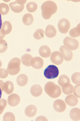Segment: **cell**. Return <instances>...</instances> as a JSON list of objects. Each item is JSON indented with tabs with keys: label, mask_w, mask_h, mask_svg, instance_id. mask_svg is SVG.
Instances as JSON below:
<instances>
[{
	"label": "cell",
	"mask_w": 80,
	"mask_h": 121,
	"mask_svg": "<svg viewBox=\"0 0 80 121\" xmlns=\"http://www.w3.org/2000/svg\"><path fill=\"white\" fill-rule=\"evenodd\" d=\"M41 10H42V18H45V19H49L54 14L56 13L57 10H58V7H57L56 3L55 2L46 1L42 4Z\"/></svg>",
	"instance_id": "obj_1"
},
{
	"label": "cell",
	"mask_w": 80,
	"mask_h": 121,
	"mask_svg": "<svg viewBox=\"0 0 80 121\" xmlns=\"http://www.w3.org/2000/svg\"><path fill=\"white\" fill-rule=\"evenodd\" d=\"M44 89H45V92L50 97L54 98V99H56V98L59 97L61 95V93H62L61 88L58 85L55 84L53 82H48V83H46V85H45Z\"/></svg>",
	"instance_id": "obj_2"
},
{
	"label": "cell",
	"mask_w": 80,
	"mask_h": 121,
	"mask_svg": "<svg viewBox=\"0 0 80 121\" xmlns=\"http://www.w3.org/2000/svg\"><path fill=\"white\" fill-rule=\"evenodd\" d=\"M20 64H21V59L18 58L12 59L8 63L7 71L10 75H15L19 72L20 71Z\"/></svg>",
	"instance_id": "obj_3"
},
{
	"label": "cell",
	"mask_w": 80,
	"mask_h": 121,
	"mask_svg": "<svg viewBox=\"0 0 80 121\" xmlns=\"http://www.w3.org/2000/svg\"><path fill=\"white\" fill-rule=\"evenodd\" d=\"M59 73V68L55 65H50L45 69L44 71V76L47 79H55L58 77Z\"/></svg>",
	"instance_id": "obj_4"
},
{
	"label": "cell",
	"mask_w": 80,
	"mask_h": 121,
	"mask_svg": "<svg viewBox=\"0 0 80 121\" xmlns=\"http://www.w3.org/2000/svg\"><path fill=\"white\" fill-rule=\"evenodd\" d=\"M63 43H64V46L66 48H68L69 50H71V51L76 50L79 47V41H77L76 39H73V38H71V37H67V38H65L64 40H63Z\"/></svg>",
	"instance_id": "obj_5"
},
{
	"label": "cell",
	"mask_w": 80,
	"mask_h": 121,
	"mask_svg": "<svg viewBox=\"0 0 80 121\" xmlns=\"http://www.w3.org/2000/svg\"><path fill=\"white\" fill-rule=\"evenodd\" d=\"M26 3L25 0H17V1H14L10 3L9 7H11L12 11L15 12V13H20L23 11L24 8V3Z\"/></svg>",
	"instance_id": "obj_6"
},
{
	"label": "cell",
	"mask_w": 80,
	"mask_h": 121,
	"mask_svg": "<svg viewBox=\"0 0 80 121\" xmlns=\"http://www.w3.org/2000/svg\"><path fill=\"white\" fill-rule=\"evenodd\" d=\"M70 26H71V23H70L69 20L67 19V18H62L61 20H59L58 23L59 30L63 34H66L68 32Z\"/></svg>",
	"instance_id": "obj_7"
},
{
	"label": "cell",
	"mask_w": 80,
	"mask_h": 121,
	"mask_svg": "<svg viewBox=\"0 0 80 121\" xmlns=\"http://www.w3.org/2000/svg\"><path fill=\"white\" fill-rule=\"evenodd\" d=\"M51 61L55 65H60L63 62V57L60 52H54L51 54Z\"/></svg>",
	"instance_id": "obj_8"
},
{
	"label": "cell",
	"mask_w": 80,
	"mask_h": 121,
	"mask_svg": "<svg viewBox=\"0 0 80 121\" xmlns=\"http://www.w3.org/2000/svg\"><path fill=\"white\" fill-rule=\"evenodd\" d=\"M54 109L58 112H63L67 108V105L66 103L62 99H57L54 102L53 104Z\"/></svg>",
	"instance_id": "obj_9"
},
{
	"label": "cell",
	"mask_w": 80,
	"mask_h": 121,
	"mask_svg": "<svg viewBox=\"0 0 80 121\" xmlns=\"http://www.w3.org/2000/svg\"><path fill=\"white\" fill-rule=\"evenodd\" d=\"M63 55V59H65L66 61H71L73 58V53L71 50H69L68 48H67L65 46H62L60 48V51H59Z\"/></svg>",
	"instance_id": "obj_10"
},
{
	"label": "cell",
	"mask_w": 80,
	"mask_h": 121,
	"mask_svg": "<svg viewBox=\"0 0 80 121\" xmlns=\"http://www.w3.org/2000/svg\"><path fill=\"white\" fill-rule=\"evenodd\" d=\"M20 102V97L17 94H11L9 95L7 99V103L10 106L15 107L17 106Z\"/></svg>",
	"instance_id": "obj_11"
},
{
	"label": "cell",
	"mask_w": 80,
	"mask_h": 121,
	"mask_svg": "<svg viewBox=\"0 0 80 121\" xmlns=\"http://www.w3.org/2000/svg\"><path fill=\"white\" fill-rule=\"evenodd\" d=\"M79 98H77L75 95H71L70 94L66 97L65 99V103L67 104H68L69 106H76L79 104Z\"/></svg>",
	"instance_id": "obj_12"
},
{
	"label": "cell",
	"mask_w": 80,
	"mask_h": 121,
	"mask_svg": "<svg viewBox=\"0 0 80 121\" xmlns=\"http://www.w3.org/2000/svg\"><path fill=\"white\" fill-rule=\"evenodd\" d=\"M31 66L35 69H41L43 66V60L40 57H34L31 59Z\"/></svg>",
	"instance_id": "obj_13"
},
{
	"label": "cell",
	"mask_w": 80,
	"mask_h": 121,
	"mask_svg": "<svg viewBox=\"0 0 80 121\" xmlns=\"http://www.w3.org/2000/svg\"><path fill=\"white\" fill-rule=\"evenodd\" d=\"M42 88L38 84H34L30 88V94H31L33 96H34V97H38V96H40L42 95Z\"/></svg>",
	"instance_id": "obj_14"
},
{
	"label": "cell",
	"mask_w": 80,
	"mask_h": 121,
	"mask_svg": "<svg viewBox=\"0 0 80 121\" xmlns=\"http://www.w3.org/2000/svg\"><path fill=\"white\" fill-rule=\"evenodd\" d=\"M44 32L46 36L48 37V38H54L56 35V30H55V26L52 25H48L46 26Z\"/></svg>",
	"instance_id": "obj_15"
},
{
	"label": "cell",
	"mask_w": 80,
	"mask_h": 121,
	"mask_svg": "<svg viewBox=\"0 0 80 121\" xmlns=\"http://www.w3.org/2000/svg\"><path fill=\"white\" fill-rule=\"evenodd\" d=\"M37 113V108L34 105H30L25 109V114L28 117H33Z\"/></svg>",
	"instance_id": "obj_16"
},
{
	"label": "cell",
	"mask_w": 80,
	"mask_h": 121,
	"mask_svg": "<svg viewBox=\"0 0 80 121\" xmlns=\"http://www.w3.org/2000/svg\"><path fill=\"white\" fill-rule=\"evenodd\" d=\"M3 31V33L5 35H8L11 33V31L12 30V26L11 24V22L8 21H5L4 22H3V25H2V27L0 29Z\"/></svg>",
	"instance_id": "obj_17"
},
{
	"label": "cell",
	"mask_w": 80,
	"mask_h": 121,
	"mask_svg": "<svg viewBox=\"0 0 80 121\" xmlns=\"http://www.w3.org/2000/svg\"><path fill=\"white\" fill-rule=\"evenodd\" d=\"M15 90V86H14L13 83L11 81H7L4 83L3 91L7 94H11Z\"/></svg>",
	"instance_id": "obj_18"
},
{
	"label": "cell",
	"mask_w": 80,
	"mask_h": 121,
	"mask_svg": "<svg viewBox=\"0 0 80 121\" xmlns=\"http://www.w3.org/2000/svg\"><path fill=\"white\" fill-rule=\"evenodd\" d=\"M27 83H28V77L26 76L25 74H22V75H19V76H18L17 83L20 87H24V86L27 84Z\"/></svg>",
	"instance_id": "obj_19"
},
{
	"label": "cell",
	"mask_w": 80,
	"mask_h": 121,
	"mask_svg": "<svg viewBox=\"0 0 80 121\" xmlns=\"http://www.w3.org/2000/svg\"><path fill=\"white\" fill-rule=\"evenodd\" d=\"M51 49L47 46H42L39 48V55L43 58H48L51 55Z\"/></svg>",
	"instance_id": "obj_20"
},
{
	"label": "cell",
	"mask_w": 80,
	"mask_h": 121,
	"mask_svg": "<svg viewBox=\"0 0 80 121\" xmlns=\"http://www.w3.org/2000/svg\"><path fill=\"white\" fill-rule=\"evenodd\" d=\"M70 117L72 120L79 121L80 120V110L79 108H73L70 112Z\"/></svg>",
	"instance_id": "obj_21"
},
{
	"label": "cell",
	"mask_w": 80,
	"mask_h": 121,
	"mask_svg": "<svg viewBox=\"0 0 80 121\" xmlns=\"http://www.w3.org/2000/svg\"><path fill=\"white\" fill-rule=\"evenodd\" d=\"M31 59H32L31 55L29 54L23 55L21 58V63H22V64L25 65L26 67H30L31 66Z\"/></svg>",
	"instance_id": "obj_22"
},
{
	"label": "cell",
	"mask_w": 80,
	"mask_h": 121,
	"mask_svg": "<svg viewBox=\"0 0 80 121\" xmlns=\"http://www.w3.org/2000/svg\"><path fill=\"white\" fill-rule=\"evenodd\" d=\"M33 22H34V17H33L32 15H30V14H25V15H23L22 22H23L25 25L30 26L33 23Z\"/></svg>",
	"instance_id": "obj_23"
},
{
	"label": "cell",
	"mask_w": 80,
	"mask_h": 121,
	"mask_svg": "<svg viewBox=\"0 0 80 121\" xmlns=\"http://www.w3.org/2000/svg\"><path fill=\"white\" fill-rule=\"evenodd\" d=\"M73 88L74 87L71 84V83H65L64 85L62 86V90L63 91V93L66 95H70L73 92Z\"/></svg>",
	"instance_id": "obj_24"
},
{
	"label": "cell",
	"mask_w": 80,
	"mask_h": 121,
	"mask_svg": "<svg viewBox=\"0 0 80 121\" xmlns=\"http://www.w3.org/2000/svg\"><path fill=\"white\" fill-rule=\"evenodd\" d=\"M80 25L79 24L76 27L73 28V29L71 30L70 31V35H71V38H76V37H79L80 35Z\"/></svg>",
	"instance_id": "obj_25"
},
{
	"label": "cell",
	"mask_w": 80,
	"mask_h": 121,
	"mask_svg": "<svg viewBox=\"0 0 80 121\" xmlns=\"http://www.w3.org/2000/svg\"><path fill=\"white\" fill-rule=\"evenodd\" d=\"M9 6L6 3H0V15H6L9 12Z\"/></svg>",
	"instance_id": "obj_26"
},
{
	"label": "cell",
	"mask_w": 80,
	"mask_h": 121,
	"mask_svg": "<svg viewBox=\"0 0 80 121\" xmlns=\"http://www.w3.org/2000/svg\"><path fill=\"white\" fill-rule=\"evenodd\" d=\"M37 7H38V6L34 2H30V3L26 4V9L30 13H33V12L37 10Z\"/></svg>",
	"instance_id": "obj_27"
},
{
	"label": "cell",
	"mask_w": 80,
	"mask_h": 121,
	"mask_svg": "<svg viewBox=\"0 0 80 121\" xmlns=\"http://www.w3.org/2000/svg\"><path fill=\"white\" fill-rule=\"evenodd\" d=\"M44 35H45V32L43 30L38 29V30H36V31L34 33V38L37 40L42 39L44 37Z\"/></svg>",
	"instance_id": "obj_28"
},
{
	"label": "cell",
	"mask_w": 80,
	"mask_h": 121,
	"mask_svg": "<svg viewBox=\"0 0 80 121\" xmlns=\"http://www.w3.org/2000/svg\"><path fill=\"white\" fill-rule=\"evenodd\" d=\"M70 83V78L66 75H63L59 79V84L60 86L64 85L65 83Z\"/></svg>",
	"instance_id": "obj_29"
},
{
	"label": "cell",
	"mask_w": 80,
	"mask_h": 121,
	"mask_svg": "<svg viewBox=\"0 0 80 121\" xmlns=\"http://www.w3.org/2000/svg\"><path fill=\"white\" fill-rule=\"evenodd\" d=\"M3 120L4 121H15V115L11 112H7L5 115H4Z\"/></svg>",
	"instance_id": "obj_30"
},
{
	"label": "cell",
	"mask_w": 80,
	"mask_h": 121,
	"mask_svg": "<svg viewBox=\"0 0 80 121\" xmlns=\"http://www.w3.org/2000/svg\"><path fill=\"white\" fill-rule=\"evenodd\" d=\"M8 45L7 41L3 39H0V53H3L7 50Z\"/></svg>",
	"instance_id": "obj_31"
},
{
	"label": "cell",
	"mask_w": 80,
	"mask_h": 121,
	"mask_svg": "<svg viewBox=\"0 0 80 121\" xmlns=\"http://www.w3.org/2000/svg\"><path fill=\"white\" fill-rule=\"evenodd\" d=\"M71 79H72L73 83H75L76 85H79L80 83V75L79 72H76L75 74H73L72 77H71Z\"/></svg>",
	"instance_id": "obj_32"
},
{
	"label": "cell",
	"mask_w": 80,
	"mask_h": 121,
	"mask_svg": "<svg viewBox=\"0 0 80 121\" xmlns=\"http://www.w3.org/2000/svg\"><path fill=\"white\" fill-rule=\"evenodd\" d=\"M6 107H7V100L4 99H0V115L3 113Z\"/></svg>",
	"instance_id": "obj_33"
},
{
	"label": "cell",
	"mask_w": 80,
	"mask_h": 121,
	"mask_svg": "<svg viewBox=\"0 0 80 121\" xmlns=\"http://www.w3.org/2000/svg\"><path fill=\"white\" fill-rule=\"evenodd\" d=\"M8 75H9V73H8L7 70L0 68V78L1 79H6L8 76Z\"/></svg>",
	"instance_id": "obj_34"
},
{
	"label": "cell",
	"mask_w": 80,
	"mask_h": 121,
	"mask_svg": "<svg viewBox=\"0 0 80 121\" xmlns=\"http://www.w3.org/2000/svg\"><path fill=\"white\" fill-rule=\"evenodd\" d=\"M79 85H76L75 87L73 88V92L74 93V95H75L77 98H79L80 96V94H79Z\"/></svg>",
	"instance_id": "obj_35"
},
{
	"label": "cell",
	"mask_w": 80,
	"mask_h": 121,
	"mask_svg": "<svg viewBox=\"0 0 80 121\" xmlns=\"http://www.w3.org/2000/svg\"><path fill=\"white\" fill-rule=\"evenodd\" d=\"M36 121H38V120H45V121H46L47 120V119H46V117H44V116H39V117H38L35 120Z\"/></svg>",
	"instance_id": "obj_36"
},
{
	"label": "cell",
	"mask_w": 80,
	"mask_h": 121,
	"mask_svg": "<svg viewBox=\"0 0 80 121\" xmlns=\"http://www.w3.org/2000/svg\"><path fill=\"white\" fill-rule=\"evenodd\" d=\"M3 87H4V83L2 80H0V88L2 91H3Z\"/></svg>",
	"instance_id": "obj_37"
},
{
	"label": "cell",
	"mask_w": 80,
	"mask_h": 121,
	"mask_svg": "<svg viewBox=\"0 0 80 121\" xmlns=\"http://www.w3.org/2000/svg\"><path fill=\"white\" fill-rule=\"evenodd\" d=\"M4 36H5V35H4L3 33V31L0 30V39H3L4 38Z\"/></svg>",
	"instance_id": "obj_38"
},
{
	"label": "cell",
	"mask_w": 80,
	"mask_h": 121,
	"mask_svg": "<svg viewBox=\"0 0 80 121\" xmlns=\"http://www.w3.org/2000/svg\"><path fill=\"white\" fill-rule=\"evenodd\" d=\"M2 25H3V22H2V18H1V15H0V29L2 27Z\"/></svg>",
	"instance_id": "obj_39"
},
{
	"label": "cell",
	"mask_w": 80,
	"mask_h": 121,
	"mask_svg": "<svg viewBox=\"0 0 80 121\" xmlns=\"http://www.w3.org/2000/svg\"><path fill=\"white\" fill-rule=\"evenodd\" d=\"M2 90H1V88H0V99H1V96H2Z\"/></svg>",
	"instance_id": "obj_40"
},
{
	"label": "cell",
	"mask_w": 80,
	"mask_h": 121,
	"mask_svg": "<svg viewBox=\"0 0 80 121\" xmlns=\"http://www.w3.org/2000/svg\"><path fill=\"white\" fill-rule=\"evenodd\" d=\"M2 67V61L0 60V67Z\"/></svg>",
	"instance_id": "obj_41"
}]
</instances>
